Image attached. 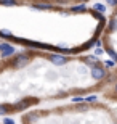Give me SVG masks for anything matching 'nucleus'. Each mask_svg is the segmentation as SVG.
Instances as JSON below:
<instances>
[{
	"mask_svg": "<svg viewBox=\"0 0 117 124\" xmlns=\"http://www.w3.org/2000/svg\"><path fill=\"white\" fill-rule=\"evenodd\" d=\"M106 66H109V68H111V66H114V61H111V60L106 61Z\"/></svg>",
	"mask_w": 117,
	"mask_h": 124,
	"instance_id": "obj_7",
	"label": "nucleus"
},
{
	"mask_svg": "<svg viewBox=\"0 0 117 124\" xmlns=\"http://www.w3.org/2000/svg\"><path fill=\"white\" fill-rule=\"evenodd\" d=\"M50 61L55 63V64H63V63H66V58L64 56H59V55H51L50 56Z\"/></svg>",
	"mask_w": 117,
	"mask_h": 124,
	"instance_id": "obj_2",
	"label": "nucleus"
},
{
	"mask_svg": "<svg viewBox=\"0 0 117 124\" xmlns=\"http://www.w3.org/2000/svg\"><path fill=\"white\" fill-rule=\"evenodd\" d=\"M0 48H2V55L3 56H8L13 53V47L7 45V44H0Z\"/></svg>",
	"mask_w": 117,
	"mask_h": 124,
	"instance_id": "obj_1",
	"label": "nucleus"
},
{
	"mask_svg": "<svg viewBox=\"0 0 117 124\" xmlns=\"http://www.w3.org/2000/svg\"><path fill=\"white\" fill-rule=\"evenodd\" d=\"M91 74H93L95 79H103V78H104V69H103V68H93Z\"/></svg>",
	"mask_w": 117,
	"mask_h": 124,
	"instance_id": "obj_3",
	"label": "nucleus"
},
{
	"mask_svg": "<svg viewBox=\"0 0 117 124\" xmlns=\"http://www.w3.org/2000/svg\"><path fill=\"white\" fill-rule=\"evenodd\" d=\"M35 7H37V8H50L48 5H35Z\"/></svg>",
	"mask_w": 117,
	"mask_h": 124,
	"instance_id": "obj_9",
	"label": "nucleus"
},
{
	"mask_svg": "<svg viewBox=\"0 0 117 124\" xmlns=\"http://www.w3.org/2000/svg\"><path fill=\"white\" fill-rule=\"evenodd\" d=\"M96 10H101V11H103L104 7H103V5H96Z\"/></svg>",
	"mask_w": 117,
	"mask_h": 124,
	"instance_id": "obj_12",
	"label": "nucleus"
},
{
	"mask_svg": "<svg viewBox=\"0 0 117 124\" xmlns=\"http://www.w3.org/2000/svg\"><path fill=\"white\" fill-rule=\"evenodd\" d=\"M5 124H14V121L10 119V118H7V119H5Z\"/></svg>",
	"mask_w": 117,
	"mask_h": 124,
	"instance_id": "obj_6",
	"label": "nucleus"
},
{
	"mask_svg": "<svg viewBox=\"0 0 117 124\" xmlns=\"http://www.w3.org/2000/svg\"><path fill=\"white\" fill-rule=\"evenodd\" d=\"M83 98H80V97H76V98H72V101H82Z\"/></svg>",
	"mask_w": 117,
	"mask_h": 124,
	"instance_id": "obj_10",
	"label": "nucleus"
},
{
	"mask_svg": "<svg viewBox=\"0 0 117 124\" xmlns=\"http://www.w3.org/2000/svg\"><path fill=\"white\" fill-rule=\"evenodd\" d=\"M109 53H111V56H112L114 60H117V55H116V53H114V52H112V50H109Z\"/></svg>",
	"mask_w": 117,
	"mask_h": 124,
	"instance_id": "obj_8",
	"label": "nucleus"
},
{
	"mask_svg": "<svg viewBox=\"0 0 117 124\" xmlns=\"http://www.w3.org/2000/svg\"><path fill=\"white\" fill-rule=\"evenodd\" d=\"M0 113H7V108L5 106H0Z\"/></svg>",
	"mask_w": 117,
	"mask_h": 124,
	"instance_id": "obj_11",
	"label": "nucleus"
},
{
	"mask_svg": "<svg viewBox=\"0 0 117 124\" xmlns=\"http://www.w3.org/2000/svg\"><path fill=\"white\" fill-rule=\"evenodd\" d=\"M27 61V56H19L18 60L14 61V66H21V64H24Z\"/></svg>",
	"mask_w": 117,
	"mask_h": 124,
	"instance_id": "obj_4",
	"label": "nucleus"
},
{
	"mask_svg": "<svg viewBox=\"0 0 117 124\" xmlns=\"http://www.w3.org/2000/svg\"><path fill=\"white\" fill-rule=\"evenodd\" d=\"M87 61H88V64H96V58H95V56H88V58H87ZM95 68H96V66H95Z\"/></svg>",
	"mask_w": 117,
	"mask_h": 124,
	"instance_id": "obj_5",
	"label": "nucleus"
},
{
	"mask_svg": "<svg viewBox=\"0 0 117 124\" xmlns=\"http://www.w3.org/2000/svg\"><path fill=\"white\" fill-rule=\"evenodd\" d=\"M116 90H117V85H116Z\"/></svg>",
	"mask_w": 117,
	"mask_h": 124,
	"instance_id": "obj_13",
	"label": "nucleus"
}]
</instances>
